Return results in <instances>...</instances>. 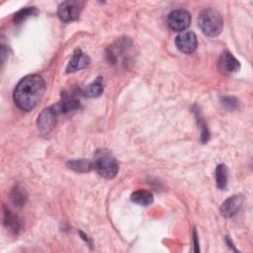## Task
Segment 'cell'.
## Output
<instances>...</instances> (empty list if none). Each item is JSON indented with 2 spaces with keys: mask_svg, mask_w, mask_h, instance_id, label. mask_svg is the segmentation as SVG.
Here are the masks:
<instances>
[{
  "mask_svg": "<svg viewBox=\"0 0 253 253\" xmlns=\"http://www.w3.org/2000/svg\"><path fill=\"white\" fill-rule=\"evenodd\" d=\"M89 63H90L89 56L86 55L81 49L77 48L73 52L72 57L66 67V72L70 73V72H74L77 70H81V69L87 67Z\"/></svg>",
  "mask_w": 253,
  "mask_h": 253,
  "instance_id": "cell-10",
  "label": "cell"
},
{
  "mask_svg": "<svg viewBox=\"0 0 253 253\" xmlns=\"http://www.w3.org/2000/svg\"><path fill=\"white\" fill-rule=\"evenodd\" d=\"M215 182L218 189L223 190L227 185V168L224 164H218L215 169Z\"/></svg>",
  "mask_w": 253,
  "mask_h": 253,
  "instance_id": "cell-16",
  "label": "cell"
},
{
  "mask_svg": "<svg viewBox=\"0 0 253 253\" xmlns=\"http://www.w3.org/2000/svg\"><path fill=\"white\" fill-rule=\"evenodd\" d=\"M243 204V198L240 195H234L226 199L220 206V213L225 217H231L238 213Z\"/></svg>",
  "mask_w": 253,
  "mask_h": 253,
  "instance_id": "cell-9",
  "label": "cell"
},
{
  "mask_svg": "<svg viewBox=\"0 0 253 253\" xmlns=\"http://www.w3.org/2000/svg\"><path fill=\"white\" fill-rule=\"evenodd\" d=\"M45 91V82L39 75H28L16 86L13 98L15 104L23 111L33 110L41 101Z\"/></svg>",
  "mask_w": 253,
  "mask_h": 253,
  "instance_id": "cell-1",
  "label": "cell"
},
{
  "mask_svg": "<svg viewBox=\"0 0 253 253\" xmlns=\"http://www.w3.org/2000/svg\"><path fill=\"white\" fill-rule=\"evenodd\" d=\"M68 165H69V168H71L77 172H87L93 168L92 162L85 160V159L71 160L68 162Z\"/></svg>",
  "mask_w": 253,
  "mask_h": 253,
  "instance_id": "cell-17",
  "label": "cell"
},
{
  "mask_svg": "<svg viewBox=\"0 0 253 253\" xmlns=\"http://www.w3.org/2000/svg\"><path fill=\"white\" fill-rule=\"evenodd\" d=\"M104 91V87H103V81L101 77L96 78L91 84H89L88 86H86L82 91V95L89 97V98H94V97H98L100 96Z\"/></svg>",
  "mask_w": 253,
  "mask_h": 253,
  "instance_id": "cell-14",
  "label": "cell"
},
{
  "mask_svg": "<svg viewBox=\"0 0 253 253\" xmlns=\"http://www.w3.org/2000/svg\"><path fill=\"white\" fill-rule=\"evenodd\" d=\"M58 114L59 113L57 112L54 106L44 109L39 115V118H38L39 130L43 134L48 133L54 127Z\"/></svg>",
  "mask_w": 253,
  "mask_h": 253,
  "instance_id": "cell-5",
  "label": "cell"
},
{
  "mask_svg": "<svg viewBox=\"0 0 253 253\" xmlns=\"http://www.w3.org/2000/svg\"><path fill=\"white\" fill-rule=\"evenodd\" d=\"M9 197L11 203L17 208H22L25 206L28 200V194L26 190L19 185H16L12 188Z\"/></svg>",
  "mask_w": 253,
  "mask_h": 253,
  "instance_id": "cell-12",
  "label": "cell"
},
{
  "mask_svg": "<svg viewBox=\"0 0 253 253\" xmlns=\"http://www.w3.org/2000/svg\"><path fill=\"white\" fill-rule=\"evenodd\" d=\"M92 164L96 172L107 179L114 178L119 171V164L116 158L106 149H100L95 153Z\"/></svg>",
  "mask_w": 253,
  "mask_h": 253,
  "instance_id": "cell-2",
  "label": "cell"
},
{
  "mask_svg": "<svg viewBox=\"0 0 253 253\" xmlns=\"http://www.w3.org/2000/svg\"><path fill=\"white\" fill-rule=\"evenodd\" d=\"M223 106L229 110H233L238 106V101L234 97H223L221 99Z\"/></svg>",
  "mask_w": 253,
  "mask_h": 253,
  "instance_id": "cell-19",
  "label": "cell"
},
{
  "mask_svg": "<svg viewBox=\"0 0 253 253\" xmlns=\"http://www.w3.org/2000/svg\"><path fill=\"white\" fill-rule=\"evenodd\" d=\"M80 5L76 1H65L58 7V16L63 22H72L79 17Z\"/></svg>",
  "mask_w": 253,
  "mask_h": 253,
  "instance_id": "cell-7",
  "label": "cell"
},
{
  "mask_svg": "<svg viewBox=\"0 0 253 253\" xmlns=\"http://www.w3.org/2000/svg\"><path fill=\"white\" fill-rule=\"evenodd\" d=\"M167 23L171 30L183 32L191 24V14L186 10H175L169 14Z\"/></svg>",
  "mask_w": 253,
  "mask_h": 253,
  "instance_id": "cell-4",
  "label": "cell"
},
{
  "mask_svg": "<svg viewBox=\"0 0 253 253\" xmlns=\"http://www.w3.org/2000/svg\"><path fill=\"white\" fill-rule=\"evenodd\" d=\"M217 67L222 74L229 75L239 69L240 63L229 51H223L218 58Z\"/></svg>",
  "mask_w": 253,
  "mask_h": 253,
  "instance_id": "cell-8",
  "label": "cell"
},
{
  "mask_svg": "<svg viewBox=\"0 0 253 253\" xmlns=\"http://www.w3.org/2000/svg\"><path fill=\"white\" fill-rule=\"evenodd\" d=\"M199 26L207 36L215 37L222 30V18L217 11L207 8L199 15Z\"/></svg>",
  "mask_w": 253,
  "mask_h": 253,
  "instance_id": "cell-3",
  "label": "cell"
},
{
  "mask_svg": "<svg viewBox=\"0 0 253 253\" xmlns=\"http://www.w3.org/2000/svg\"><path fill=\"white\" fill-rule=\"evenodd\" d=\"M37 13V10L35 7H26L21 9L20 11H18L14 17H13V22L15 24H20L23 21H25L26 19H28L29 17L35 15Z\"/></svg>",
  "mask_w": 253,
  "mask_h": 253,
  "instance_id": "cell-18",
  "label": "cell"
},
{
  "mask_svg": "<svg viewBox=\"0 0 253 253\" xmlns=\"http://www.w3.org/2000/svg\"><path fill=\"white\" fill-rule=\"evenodd\" d=\"M4 225L12 232L18 233V231L21 228V222L19 217L12 212L9 209L4 207Z\"/></svg>",
  "mask_w": 253,
  "mask_h": 253,
  "instance_id": "cell-13",
  "label": "cell"
},
{
  "mask_svg": "<svg viewBox=\"0 0 253 253\" xmlns=\"http://www.w3.org/2000/svg\"><path fill=\"white\" fill-rule=\"evenodd\" d=\"M54 107L56 108L58 113L67 114V113H71L72 111L78 110L80 108V104H79V101L73 95L64 93V95H62L61 101Z\"/></svg>",
  "mask_w": 253,
  "mask_h": 253,
  "instance_id": "cell-11",
  "label": "cell"
},
{
  "mask_svg": "<svg viewBox=\"0 0 253 253\" xmlns=\"http://www.w3.org/2000/svg\"><path fill=\"white\" fill-rule=\"evenodd\" d=\"M131 202L140 206H148L153 202V195L146 190H138L131 194Z\"/></svg>",
  "mask_w": 253,
  "mask_h": 253,
  "instance_id": "cell-15",
  "label": "cell"
},
{
  "mask_svg": "<svg viewBox=\"0 0 253 253\" xmlns=\"http://www.w3.org/2000/svg\"><path fill=\"white\" fill-rule=\"evenodd\" d=\"M175 44L180 51L184 53H192L196 50L198 45L197 36L191 31L182 32L176 37Z\"/></svg>",
  "mask_w": 253,
  "mask_h": 253,
  "instance_id": "cell-6",
  "label": "cell"
}]
</instances>
